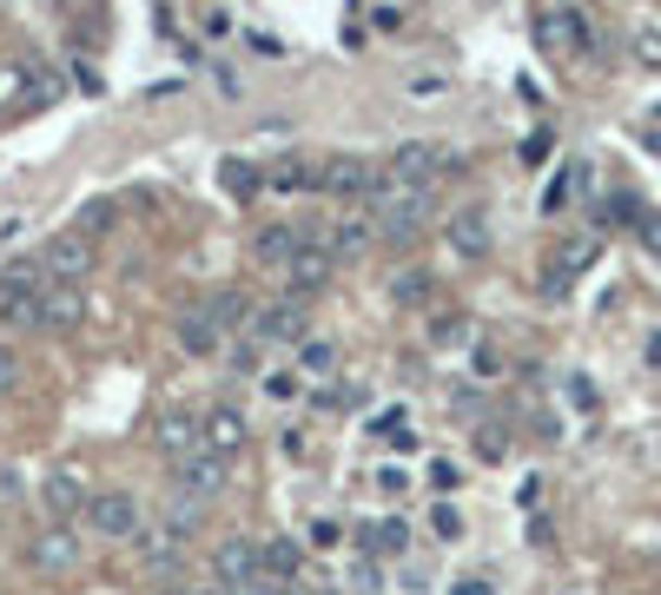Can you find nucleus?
Listing matches in <instances>:
<instances>
[{"instance_id":"37","label":"nucleus","mask_w":661,"mask_h":595,"mask_svg":"<svg viewBox=\"0 0 661 595\" xmlns=\"http://www.w3.org/2000/svg\"><path fill=\"white\" fill-rule=\"evenodd\" d=\"M265 391H272V397H298V371H278V377H272Z\"/></svg>"},{"instance_id":"1","label":"nucleus","mask_w":661,"mask_h":595,"mask_svg":"<svg viewBox=\"0 0 661 595\" xmlns=\"http://www.w3.org/2000/svg\"><path fill=\"white\" fill-rule=\"evenodd\" d=\"M431 212H437V193H431V186L384 179V186L371 193V219H377V232H384V238H417Z\"/></svg>"},{"instance_id":"30","label":"nucleus","mask_w":661,"mask_h":595,"mask_svg":"<svg viewBox=\"0 0 661 595\" xmlns=\"http://www.w3.org/2000/svg\"><path fill=\"white\" fill-rule=\"evenodd\" d=\"M199 517H205V509H199V503H173V509H165V530H173V536L186 543V536L199 530Z\"/></svg>"},{"instance_id":"11","label":"nucleus","mask_w":661,"mask_h":595,"mask_svg":"<svg viewBox=\"0 0 661 595\" xmlns=\"http://www.w3.org/2000/svg\"><path fill=\"white\" fill-rule=\"evenodd\" d=\"M450 251H457V259H483V251H489V212L483 206L450 212Z\"/></svg>"},{"instance_id":"21","label":"nucleus","mask_w":661,"mask_h":595,"mask_svg":"<svg viewBox=\"0 0 661 595\" xmlns=\"http://www.w3.org/2000/svg\"><path fill=\"white\" fill-rule=\"evenodd\" d=\"M364 549H371V556H403V549H410V523H403V517H377V523L364 530Z\"/></svg>"},{"instance_id":"8","label":"nucleus","mask_w":661,"mask_h":595,"mask_svg":"<svg viewBox=\"0 0 661 595\" xmlns=\"http://www.w3.org/2000/svg\"><path fill=\"white\" fill-rule=\"evenodd\" d=\"M27 562H34L40 575H66V569H79V536L47 530V536H34V543H27Z\"/></svg>"},{"instance_id":"10","label":"nucleus","mask_w":661,"mask_h":595,"mask_svg":"<svg viewBox=\"0 0 661 595\" xmlns=\"http://www.w3.org/2000/svg\"><path fill=\"white\" fill-rule=\"evenodd\" d=\"M159 450L173 457V463H186V457H205V423H192V417H159Z\"/></svg>"},{"instance_id":"26","label":"nucleus","mask_w":661,"mask_h":595,"mask_svg":"<svg viewBox=\"0 0 661 595\" xmlns=\"http://www.w3.org/2000/svg\"><path fill=\"white\" fill-rule=\"evenodd\" d=\"M298 562H304V549H298V543H265V575H272V582H291V575H298Z\"/></svg>"},{"instance_id":"28","label":"nucleus","mask_w":661,"mask_h":595,"mask_svg":"<svg viewBox=\"0 0 661 595\" xmlns=\"http://www.w3.org/2000/svg\"><path fill=\"white\" fill-rule=\"evenodd\" d=\"M330 358H338V351H330L324 337H304V345H298V371H304V377H324V371H330Z\"/></svg>"},{"instance_id":"5","label":"nucleus","mask_w":661,"mask_h":595,"mask_svg":"<svg viewBox=\"0 0 661 595\" xmlns=\"http://www.w3.org/2000/svg\"><path fill=\"white\" fill-rule=\"evenodd\" d=\"M40 272L53 278V285H79L93 272V245L79 238V232H60V238H47V251H40Z\"/></svg>"},{"instance_id":"16","label":"nucleus","mask_w":661,"mask_h":595,"mask_svg":"<svg viewBox=\"0 0 661 595\" xmlns=\"http://www.w3.org/2000/svg\"><path fill=\"white\" fill-rule=\"evenodd\" d=\"M40 496H47V509H53V517H60V523H66V517H79V503H93V496H87V483H79L73 470H53Z\"/></svg>"},{"instance_id":"20","label":"nucleus","mask_w":661,"mask_h":595,"mask_svg":"<svg viewBox=\"0 0 661 595\" xmlns=\"http://www.w3.org/2000/svg\"><path fill=\"white\" fill-rule=\"evenodd\" d=\"M179 345L192 351V358H205L212 345H219V324H212V311L199 305V311H179Z\"/></svg>"},{"instance_id":"15","label":"nucleus","mask_w":661,"mask_h":595,"mask_svg":"<svg viewBox=\"0 0 661 595\" xmlns=\"http://www.w3.org/2000/svg\"><path fill=\"white\" fill-rule=\"evenodd\" d=\"M324 245L338 251V259H364V251L377 245V225H371V219H351V212H345L338 225H330V238H324Z\"/></svg>"},{"instance_id":"42","label":"nucleus","mask_w":661,"mask_h":595,"mask_svg":"<svg viewBox=\"0 0 661 595\" xmlns=\"http://www.w3.org/2000/svg\"><path fill=\"white\" fill-rule=\"evenodd\" d=\"M648 358H654V364H661V337H648Z\"/></svg>"},{"instance_id":"12","label":"nucleus","mask_w":661,"mask_h":595,"mask_svg":"<svg viewBox=\"0 0 661 595\" xmlns=\"http://www.w3.org/2000/svg\"><path fill=\"white\" fill-rule=\"evenodd\" d=\"M285 272H291V285H298V292H324V285H330V272H338V251L304 238V251H298V259H291Z\"/></svg>"},{"instance_id":"4","label":"nucleus","mask_w":661,"mask_h":595,"mask_svg":"<svg viewBox=\"0 0 661 595\" xmlns=\"http://www.w3.org/2000/svg\"><path fill=\"white\" fill-rule=\"evenodd\" d=\"M444 165H457V152H450V146H437V139H403V146L390 152V179L431 186V173H444Z\"/></svg>"},{"instance_id":"29","label":"nucleus","mask_w":661,"mask_h":595,"mask_svg":"<svg viewBox=\"0 0 661 595\" xmlns=\"http://www.w3.org/2000/svg\"><path fill=\"white\" fill-rule=\"evenodd\" d=\"M377 437H384V444H397V450L417 444V431H410V417H403V410H384V417H377Z\"/></svg>"},{"instance_id":"36","label":"nucleus","mask_w":661,"mask_h":595,"mask_svg":"<svg viewBox=\"0 0 661 595\" xmlns=\"http://www.w3.org/2000/svg\"><path fill=\"white\" fill-rule=\"evenodd\" d=\"M371 27H384V34L403 27V8H371Z\"/></svg>"},{"instance_id":"43","label":"nucleus","mask_w":661,"mask_h":595,"mask_svg":"<svg viewBox=\"0 0 661 595\" xmlns=\"http://www.w3.org/2000/svg\"><path fill=\"white\" fill-rule=\"evenodd\" d=\"M192 595H219V588H192Z\"/></svg>"},{"instance_id":"39","label":"nucleus","mask_w":661,"mask_h":595,"mask_svg":"<svg viewBox=\"0 0 661 595\" xmlns=\"http://www.w3.org/2000/svg\"><path fill=\"white\" fill-rule=\"evenodd\" d=\"M351 582H358L351 595H371V582H377V569H371V562H358V569H351Z\"/></svg>"},{"instance_id":"19","label":"nucleus","mask_w":661,"mask_h":595,"mask_svg":"<svg viewBox=\"0 0 661 595\" xmlns=\"http://www.w3.org/2000/svg\"><path fill=\"white\" fill-rule=\"evenodd\" d=\"M431 292H437V278H431L424 265H403V272L390 278V305H403V311H417V305H431Z\"/></svg>"},{"instance_id":"38","label":"nucleus","mask_w":661,"mask_h":595,"mask_svg":"<svg viewBox=\"0 0 661 595\" xmlns=\"http://www.w3.org/2000/svg\"><path fill=\"white\" fill-rule=\"evenodd\" d=\"M641 225V238H648V251H654V259H661V219H635Z\"/></svg>"},{"instance_id":"32","label":"nucleus","mask_w":661,"mask_h":595,"mask_svg":"<svg viewBox=\"0 0 661 595\" xmlns=\"http://www.w3.org/2000/svg\"><path fill=\"white\" fill-rule=\"evenodd\" d=\"M431 530H437L444 543H457V536H463V517H457L450 503H437V517H431Z\"/></svg>"},{"instance_id":"34","label":"nucleus","mask_w":661,"mask_h":595,"mask_svg":"<svg viewBox=\"0 0 661 595\" xmlns=\"http://www.w3.org/2000/svg\"><path fill=\"white\" fill-rule=\"evenodd\" d=\"M21 384V358H14V345H0V391H14Z\"/></svg>"},{"instance_id":"3","label":"nucleus","mask_w":661,"mask_h":595,"mask_svg":"<svg viewBox=\"0 0 661 595\" xmlns=\"http://www.w3.org/2000/svg\"><path fill=\"white\" fill-rule=\"evenodd\" d=\"M173 489H179V503H219L225 496V457H186V463H173Z\"/></svg>"},{"instance_id":"18","label":"nucleus","mask_w":661,"mask_h":595,"mask_svg":"<svg viewBox=\"0 0 661 595\" xmlns=\"http://www.w3.org/2000/svg\"><path fill=\"white\" fill-rule=\"evenodd\" d=\"M205 450H212V457L245 450V417H238V410H212V417H205Z\"/></svg>"},{"instance_id":"7","label":"nucleus","mask_w":661,"mask_h":595,"mask_svg":"<svg viewBox=\"0 0 661 595\" xmlns=\"http://www.w3.org/2000/svg\"><path fill=\"white\" fill-rule=\"evenodd\" d=\"M384 179L371 173V159H324V193H338V199H371Z\"/></svg>"},{"instance_id":"41","label":"nucleus","mask_w":661,"mask_h":595,"mask_svg":"<svg viewBox=\"0 0 661 595\" xmlns=\"http://www.w3.org/2000/svg\"><path fill=\"white\" fill-rule=\"evenodd\" d=\"M450 595H489V582H483V575H470V582H457Z\"/></svg>"},{"instance_id":"22","label":"nucleus","mask_w":661,"mask_h":595,"mask_svg":"<svg viewBox=\"0 0 661 595\" xmlns=\"http://www.w3.org/2000/svg\"><path fill=\"white\" fill-rule=\"evenodd\" d=\"M205 311H212V324H219V331H238L245 318H259L245 292H212V305H205Z\"/></svg>"},{"instance_id":"24","label":"nucleus","mask_w":661,"mask_h":595,"mask_svg":"<svg viewBox=\"0 0 661 595\" xmlns=\"http://www.w3.org/2000/svg\"><path fill=\"white\" fill-rule=\"evenodd\" d=\"M589 259H596V238H569V245L556 251V278H549V285L562 292V278H569V272H583Z\"/></svg>"},{"instance_id":"27","label":"nucleus","mask_w":661,"mask_h":595,"mask_svg":"<svg viewBox=\"0 0 661 595\" xmlns=\"http://www.w3.org/2000/svg\"><path fill=\"white\" fill-rule=\"evenodd\" d=\"M583 179H589V165H569V173H556V179H549V193H542V206H549V212H562V206H569V193L583 186Z\"/></svg>"},{"instance_id":"13","label":"nucleus","mask_w":661,"mask_h":595,"mask_svg":"<svg viewBox=\"0 0 661 595\" xmlns=\"http://www.w3.org/2000/svg\"><path fill=\"white\" fill-rule=\"evenodd\" d=\"M259 345H304V311L298 305H265L259 324H252Z\"/></svg>"},{"instance_id":"31","label":"nucleus","mask_w":661,"mask_h":595,"mask_svg":"<svg viewBox=\"0 0 661 595\" xmlns=\"http://www.w3.org/2000/svg\"><path fill=\"white\" fill-rule=\"evenodd\" d=\"M635 60H641V66H661V27H654V21L635 27Z\"/></svg>"},{"instance_id":"14","label":"nucleus","mask_w":661,"mask_h":595,"mask_svg":"<svg viewBox=\"0 0 661 595\" xmlns=\"http://www.w3.org/2000/svg\"><path fill=\"white\" fill-rule=\"evenodd\" d=\"M536 34H542V47H562V53H589V27H583V14H575V8H556V14H542V21H536Z\"/></svg>"},{"instance_id":"25","label":"nucleus","mask_w":661,"mask_h":595,"mask_svg":"<svg viewBox=\"0 0 661 595\" xmlns=\"http://www.w3.org/2000/svg\"><path fill=\"white\" fill-rule=\"evenodd\" d=\"M179 549H186V543H179V536H173V530H165V523H159V530H146V536H139V556H146V562H152V569H165V562H173V556H179Z\"/></svg>"},{"instance_id":"35","label":"nucleus","mask_w":661,"mask_h":595,"mask_svg":"<svg viewBox=\"0 0 661 595\" xmlns=\"http://www.w3.org/2000/svg\"><path fill=\"white\" fill-rule=\"evenodd\" d=\"M79 225H87V232H107V225H113V206H107V199L87 206V212H79Z\"/></svg>"},{"instance_id":"23","label":"nucleus","mask_w":661,"mask_h":595,"mask_svg":"<svg viewBox=\"0 0 661 595\" xmlns=\"http://www.w3.org/2000/svg\"><path fill=\"white\" fill-rule=\"evenodd\" d=\"M219 179H225V193H232V199H252V193L265 186V173H259L252 159H225V173H219Z\"/></svg>"},{"instance_id":"17","label":"nucleus","mask_w":661,"mask_h":595,"mask_svg":"<svg viewBox=\"0 0 661 595\" xmlns=\"http://www.w3.org/2000/svg\"><path fill=\"white\" fill-rule=\"evenodd\" d=\"M252 245H259V259H265V265H291L298 251H304V232H298V225H265Z\"/></svg>"},{"instance_id":"33","label":"nucleus","mask_w":661,"mask_h":595,"mask_svg":"<svg viewBox=\"0 0 661 595\" xmlns=\"http://www.w3.org/2000/svg\"><path fill=\"white\" fill-rule=\"evenodd\" d=\"M14 94H27V66L14 73V66H0V107H8Z\"/></svg>"},{"instance_id":"40","label":"nucleus","mask_w":661,"mask_h":595,"mask_svg":"<svg viewBox=\"0 0 661 595\" xmlns=\"http://www.w3.org/2000/svg\"><path fill=\"white\" fill-rule=\"evenodd\" d=\"M238 595H291V588H285V582H272V575H265V582H252V588H238Z\"/></svg>"},{"instance_id":"9","label":"nucleus","mask_w":661,"mask_h":595,"mask_svg":"<svg viewBox=\"0 0 661 595\" xmlns=\"http://www.w3.org/2000/svg\"><path fill=\"white\" fill-rule=\"evenodd\" d=\"M79 311H87V292H79V285H53V278H47V292H40V331H73V324H79Z\"/></svg>"},{"instance_id":"6","label":"nucleus","mask_w":661,"mask_h":595,"mask_svg":"<svg viewBox=\"0 0 661 595\" xmlns=\"http://www.w3.org/2000/svg\"><path fill=\"white\" fill-rule=\"evenodd\" d=\"M87 517H93V530L113 536V543H139V536H146V530H139V503H133L126 489H100V496L87 503Z\"/></svg>"},{"instance_id":"2","label":"nucleus","mask_w":661,"mask_h":595,"mask_svg":"<svg viewBox=\"0 0 661 595\" xmlns=\"http://www.w3.org/2000/svg\"><path fill=\"white\" fill-rule=\"evenodd\" d=\"M212 575H219L225 588H252V582H265V543H252V536H232V543H219Z\"/></svg>"}]
</instances>
